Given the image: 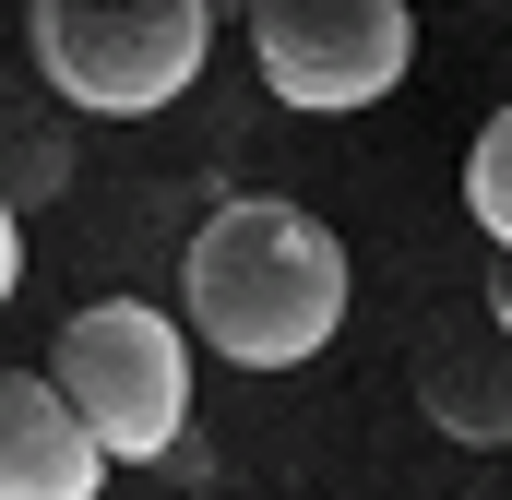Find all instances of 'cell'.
I'll use <instances>...</instances> for the list:
<instances>
[{
    "label": "cell",
    "mask_w": 512,
    "mask_h": 500,
    "mask_svg": "<svg viewBox=\"0 0 512 500\" xmlns=\"http://www.w3.org/2000/svg\"><path fill=\"white\" fill-rule=\"evenodd\" d=\"M465 215H477L489 250H512V108L477 131V155H465Z\"/></svg>",
    "instance_id": "obj_7"
},
{
    "label": "cell",
    "mask_w": 512,
    "mask_h": 500,
    "mask_svg": "<svg viewBox=\"0 0 512 500\" xmlns=\"http://www.w3.org/2000/svg\"><path fill=\"white\" fill-rule=\"evenodd\" d=\"M489 322L512 334V250H489Z\"/></svg>",
    "instance_id": "obj_9"
},
{
    "label": "cell",
    "mask_w": 512,
    "mask_h": 500,
    "mask_svg": "<svg viewBox=\"0 0 512 500\" xmlns=\"http://www.w3.org/2000/svg\"><path fill=\"white\" fill-rule=\"evenodd\" d=\"M48 370L96 417V441L120 465H179V441H191V334L167 310H143V298L72 310L60 346H48Z\"/></svg>",
    "instance_id": "obj_3"
},
{
    "label": "cell",
    "mask_w": 512,
    "mask_h": 500,
    "mask_svg": "<svg viewBox=\"0 0 512 500\" xmlns=\"http://www.w3.org/2000/svg\"><path fill=\"white\" fill-rule=\"evenodd\" d=\"M120 453L96 441V417L60 393V370H12L0 381V500H96Z\"/></svg>",
    "instance_id": "obj_5"
},
{
    "label": "cell",
    "mask_w": 512,
    "mask_h": 500,
    "mask_svg": "<svg viewBox=\"0 0 512 500\" xmlns=\"http://www.w3.org/2000/svg\"><path fill=\"white\" fill-rule=\"evenodd\" d=\"M179 298H191V334L239 370H298L334 346L346 322V250L310 203L286 191H227L191 250H179Z\"/></svg>",
    "instance_id": "obj_1"
},
{
    "label": "cell",
    "mask_w": 512,
    "mask_h": 500,
    "mask_svg": "<svg viewBox=\"0 0 512 500\" xmlns=\"http://www.w3.org/2000/svg\"><path fill=\"white\" fill-rule=\"evenodd\" d=\"M24 36H36V72H48L72 108H96V120H155V108L191 96L215 12H203V0H36Z\"/></svg>",
    "instance_id": "obj_2"
},
{
    "label": "cell",
    "mask_w": 512,
    "mask_h": 500,
    "mask_svg": "<svg viewBox=\"0 0 512 500\" xmlns=\"http://www.w3.org/2000/svg\"><path fill=\"white\" fill-rule=\"evenodd\" d=\"M251 60L262 96H286L310 120L382 108L417 60V0H251Z\"/></svg>",
    "instance_id": "obj_4"
},
{
    "label": "cell",
    "mask_w": 512,
    "mask_h": 500,
    "mask_svg": "<svg viewBox=\"0 0 512 500\" xmlns=\"http://www.w3.org/2000/svg\"><path fill=\"white\" fill-rule=\"evenodd\" d=\"M417 405H429V429L441 441H465V453H512V334H441V346H417Z\"/></svg>",
    "instance_id": "obj_6"
},
{
    "label": "cell",
    "mask_w": 512,
    "mask_h": 500,
    "mask_svg": "<svg viewBox=\"0 0 512 500\" xmlns=\"http://www.w3.org/2000/svg\"><path fill=\"white\" fill-rule=\"evenodd\" d=\"M48 191H60V143L24 131V143H12V203H48Z\"/></svg>",
    "instance_id": "obj_8"
}]
</instances>
